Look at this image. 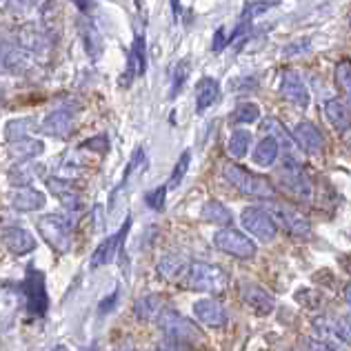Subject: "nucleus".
<instances>
[{
    "label": "nucleus",
    "mask_w": 351,
    "mask_h": 351,
    "mask_svg": "<svg viewBox=\"0 0 351 351\" xmlns=\"http://www.w3.org/2000/svg\"><path fill=\"white\" fill-rule=\"evenodd\" d=\"M223 176L234 189L243 193V196L258 198V200H274L276 198V187L271 184V180H267L265 176H258L254 171L240 167L236 162H227L223 167Z\"/></svg>",
    "instance_id": "1"
},
{
    "label": "nucleus",
    "mask_w": 351,
    "mask_h": 351,
    "mask_svg": "<svg viewBox=\"0 0 351 351\" xmlns=\"http://www.w3.org/2000/svg\"><path fill=\"white\" fill-rule=\"evenodd\" d=\"M227 274L220 269L218 265L209 263H189L187 271H184V287L191 291L209 293V291H223L227 287Z\"/></svg>",
    "instance_id": "2"
},
{
    "label": "nucleus",
    "mask_w": 351,
    "mask_h": 351,
    "mask_svg": "<svg viewBox=\"0 0 351 351\" xmlns=\"http://www.w3.org/2000/svg\"><path fill=\"white\" fill-rule=\"evenodd\" d=\"M71 229H73V218H67V216L47 214L38 220V232L43 240L58 254H67L71 249V243H73Z\"/></svg>",
    "instance_id": "3"
},
{
    "label": "nucleus",
    "mask_w": 351,
    "mask_h": 351,
    "mask_svg": "<svg viewBox=\"0 0 351 351\" xmlns=\"http://www.w3.org/2000/svg\"><path fill=\"white\" fill-rule=\"evenodd\" d=\"M158 327L162 331V336L167 340H171V343H176V345L189 347V345L198 343V340H200V329L193 325L191 320L180 316L178 311L165 309L162 316L158 318Z\"/></svg>",
    "instance_id": "4"
},
{
    "label": "nucleus",
    "mask_w": 351,
    "mask_h": 351,
    "mask_svg": "<svg viewBox=\"0 0 351 351\" xmlns=\"http://www.w3.org/2000/svg\"><path fill=\"white\" fill-rule=\"evenodd\" d=\"M240 225H243V229L249 236H254L256 240H261V243H271V240H276V236H278V223H276L269 211H265L261 207L243 209Z\"/></svg>",
    "instance_id": "5"
},
{
    "label": "nucleus",
    "mask_w": 351,
    "mask_h": 351,
    "mask_svg": "<svg viewBox=\"0 0 351 351\" xmlns=\"http://www.w3.org/2000/svg\"><path fill=\"white\" fill-rule=\"evenodd\" d=\"M214 247L220 249L223 254L238 258V261H249V258H254L258 252L252 238L245 236L243 232H238V229H232V227L218 229L214 234Z\"/></svg>",
    "instance_id": "6"
},
{
    "label": "nucleus",
    "mask_w": 351,
    "mask_h": 351,
    "mask_svg": "<svg viewBox=\"0 0 351 351\" xmlns=\"http://www.w3.org/2000/svg\"><path fill=\"white\" fill-rule=\"evenodd\" d=\"M23 293H25V304L27 311L32 316H45L49 307V298H47V287H45V274L36 271V269H27L25 282H23Z\"/></svg>",
    "instance_id": "7"
},
{
    "label": "nucleus",
    "mask_w": 351,
    "mask_h": 351,
    "mask_svg": "<svg viewBox=\"0 0 351 351\" xmlns=\"http://www.w3.org/2000/svg\"><path fill=\"white\" fill-rule=\"evenodd\" d=\"M269 214L285 232L295 238H307L311 234V223L307 220V216H302L298 209L287 205V202H271Z\"/></svg>",
    "instance_id": "8"
},
{
    "label": "nucleus",
    "mask_w": 351,
    "mask_h": 351,
    "mask_svg": "<svg viewBox=\"0 0 351 351\" xmlns=\"http://www.w3.org/2000/svg\"><path fill=\"white\" fill-rule=\"evenodd\" d=\"M280 184L285 187V191L291 193L293 198L311 200V193H313L311 180H309V176L304 173V169L293 158L285 160L282 169H280Z\"/></svg>",
    "instance_id": "9"
},
{
    "label": "nucleus",
    "mask_w": 351,
    "mask_h": 351,
    "mask_svg": "<svg viewBox=\"0 0 351 351\" xmlns=\"http://www.w3.org/2000/svg\"><path fill=\"white\" fill-rule=\"evenodd\" d=\"M280 94L295 109H307L309 103H311L307 85H304V80L300 78V73L293 71V69H287V71L282 73V78H280Z\"/></svg>",
    "instance_id": "10"
},
{
    "label": "nucleus",
    "mask_w": 351,
    "mask_h": 351,
    "mask_svg": "<svg viewBox=\"0 0 351 351\" xmlns=\"http://www.w3.org/2000/svg\"><path fill=\"white\" fill-rule=\"evenodd\" d=\"M129 227H132V216L125 220L123 227H120L114 236L105 238L103 243L96 247V252H94V256H91V263H89L91 269H98V267H105V265H109V263L114 261L116 254H118V249L123 247V243H125V236L129 232Z\"/></svg>",
    "instance_id": "11"
},
{
    "label": "nucleus",
    "mask_w": 351,
    "mask_h": 351,
    "mask_svg": "<svg viewBox=\"0 0 351 351\" xmlns=\"http://www.w3.org/2000/svg\"><path fill=\"white\" fill-rule=\"evenodd\" d=\"M193 316L200 322V325L211 327V329H220L227 325L229 313L225 309L223 302H218L214 298H200L193 302Z\"/></svg>",
    "instance_id": "12"
},
{
    "label": "nucleus",
    "mask_w": 351,
    "mask_h": 351,
    "mask_svg": "<svg viewBox=\"0 0 351 351\" xmlns=\"http://www.w3.org/2000/svg\"><path fill=\"white\" fill-rule=\"evenodd\" d=\"M76 123V109L71 107H58L40 123V132L51 138H67Z\"/></svg>",
    "instance_id": "13"
},
{
    "label": "nucleus",
    "mask_w": 351,
    "mask_h": 351,
    "mask_svg": "<svg viewBox=\"0 0 351 351\" xmlns=\"http://www.w3.org/2000/svg\"><path fill=\"white\" fill-rule=\"evenodd\" d=\"M240 293H243V300L247 302V307L254 309V313H258V316H269L276 307L274 295L265 287H261L258 282H245L243 287H240Z\"/></svg>",
    "instance_id": "14"
},
{
    "label": "nucleus",
    "mask_w": 351,
    "mask_h": 351,
    "mask_svg": "<svg viewBox=\"0 0 351 351\" xmlns=\"http://www.w3.org/2000/svg\"><path fill=\"white\" fill-rule=\"evenodd\" d=\"M293 141L300 147L304 154L309 156H318L325 149V136L320 134V129L313 123H298L293 127Z\"/></svg>",
    "instance_id": "15"
},
{
    "label": "nucleus",
    "mask_w": 351,
    "mask_h": 351,
    "mask_svg": "<svg viewBox=\"0 0 351 351\" xmlns=\"http://www.w3.org/2000/svg\"><path fill=\"white\" fill-rule=\"evenodd\" d=\"M3 245L16 256H25L36 249L34 236L23 227H5L3 229Z\"/></svg>",
    "instance_id": "16"
},
{
    "label": "nucleus",
    "mask_w": 351,
    "mask_h": 351,
    "mask_svg": "<svg viewBox=\"0 0 351 351\" xmlns=\"http://www.w3.org/2000/svg\"><path fill=\"white\" fill-rule=\"evenodd\" d=\"M9 202H12V207L18 209V211H38L45 207V193L34 189V187H18L9 193Z\"/></svg>",
    "instance_id": "17"
},
{
    "label": "nucleus",
    "mask_w": 351,
    "mask_h": 351,
    "mask_svg": "<svg viewBox=\"0 0 351 351\" xmlns=\"http://www.w3.org/2000/svg\"><path fill=\"white\" fill-rule=\"evenodd\" d=\"M162 311H165V298L158 293H145L134 304L136 318L143 320V322H152V320L158 322V318L162 316Z\"/></svg>",
    "instance_id": "18"
},
{
    "label": "nucleus",
    "mask_w": 351,
    "mask_h": 351,
    "mask_svg": "<svg viewBox=\"0 0 351 351\" xmlns=\"http://www.w3.org/2000/svg\"><path fill=\"white\" fill-rule=\"evenodd\" d=\"M322 112H325L329 125L336 129V132H347L351 127V109L345 100L340 98H329L325 105H322Z\"/></svg>",
    "instance_id": "19"
},
{
    "label": "nucleus",
    "mask_w": 351,
    "mask_h": 351,
    "mask_svg": "<svg viewBox=\"0 0 351 351\" xmlns=\"http://www.w3.org/2000/svg\"><path fill=\"white\" fill-rule=\"evenodd\" d=\"M313 334H316L318 340H322V343L331 345L334 349H343L347 345V340L343 336V331H340V325L338 322H331L329 318H316L313 320Z\"/></svg>",
    "instance_id": "20"
},
{
    "label": "nucleus",
    "mask_w": 351,
    "mask_h": 351,
    "mask_svg": "<svg viewBox=\"0 0 351 351\" xmlns=\"http://www.w3.org/2000/svg\"><path fill=\"white\" fill-rule=\"evenodd\" d=\"M43 149H45V145L40 141H36V138H21V141L9 143L7 154H9V158H12L18 165V162L34 160L36 156L43 154Z\"/></svg>",
    "instance_id": "21"
},
{
    "label": "nucleus",
    "mask_w": 351,
    "mask_h": 351,
    "mask_svg": "<svg viewBox=\"0 0 351 351\" xmlns=\"http://www.w3.org/2000/svg\"><path fill=\"white\" fill-rule=\"evenodd\" d=\"M280 158V141L276 136H265L254 149V162L258 167H274Z\"/></svg>",
    "instance_id": "22"
},
{
    "label": "nucleus",
    "mask_w": 351,
    "mask_h": 351,
    "mask_svg": "<svg viewBox=\"0 0 351 351\" xmlns=\"http://www.w3.org/2000/svg\"><path fill=\"white\" fill-rule=\"evenodd\" d=\"M218 96H220L218 80H214L211 76L200 78L198 85H196V112L198 114L207 112V109L218 100Z\"/></svg>",
    "instance_id": "23"
},
{
    "label": "nucleus",
    "mask_w": 351,
    "mask_h": 351,
    "mask_svg": "<svg viewBox=\"0 0 351 351\" xmlns=\"http://www.w3.org/2000/svg\"><path fill=\"white\" fill-rule=\"evenodd\" d=\"M200 218L209 225L229 227L234 220V214L220 200H209V202H205V207L200 209Z\"/></svg>",
    "instance_id": "24"
},
{
    "label": "nucleus",
    "mask_w": 351,
    "mask_h": 351,
    "mask_svg": "<svg viewBox=\"0 0 351 351\" xmlns=\"http://www.w3.org/2000/svg\"><path fill=\"white\" fill-rule=\"evenodd\" d=\"M189 265H184L182 256L178 254H165L158 265H156V271H158V276L162 280H173L178 278V276H182L184 271H187Z\"/></svg>",
    "instance_id": "25"
},
{
    "label": "nucleus",
    "mask_w": 351,
    "mask_h": 351,
    "mask_svg": "<svg viewBox=\"0 0 351 351\" xmlns=\"http://www.w3.org/2000/svg\"><path fill=\"white\" fill-rule=\"evenodd\" d=\"M43 167H38V165H32V162H18L16 167L9 169L7 178L9 182L14 184V187H29V182L36 178V176L40 173Z\"/></svg>",
    "instance_id": "26"
},
{
    "label": "nucleus",
    "mask_w": 351,
    "mask_h": 351,
    "mask_svg": "<svg viewBox=\"0 0 351 351\" xmlns=\"http://www.w3.org/2000/svg\"><path fill=\"white\" fill-rule=\"evenodd\" d=\"M129 71L134 76H143L147 71V49H145V38L136 36L132 49H129Z\"/></svg>",
    "instance_id": "27"
},
{
    "label": "nucleus",
    "mask_w": 351,
    "mask_h": 351,
    "mask_svg": "<svg viewBox=\"0 0 351 351\" xmlns=\"http://www.w3.org/2000/svg\"><path fill=\"white\" fill-rule=\"evenodd\" d=\"M36 129V120L34 118H16L9 120L5 125V138L7 143L21 141V138H29V134Z\"/></svg>",
    "instance_id": "28"
},
{
    "label": "nucleus",
    "mask_w": 351,
    "mask_h": 351,
    "mask_svg": "<svg viewBox=\"0 0 351 351\" xmlns=\"http://www.w3.org/2000/svg\"><path fill=\"white\" fill-rule=\"evenodd\" d=\"M249 145H252V134L245 132V129H236L227 141V154L232 156L234 160H240L247 156Z\"/></svg>",
    "instance_id": "29"
},
{
    "label": "nucleus",
    "mask_w": 351,
    "mask_h": 351,
    "mask_svg": "<svg viewBox=\"0 0 351 351\" xmlns=\"http://www.w3.org/2000/svg\"><path fill=\"white\" fill-rule=\"evenodd\" d=\"M80 36H82V43H85V49L91 58H98L100 51H103V40H100V34L98 29L91 23H82L80 25Z\"/></svg>",
    "instance_id": "30"
},
{
    "label": "nucleus",
    "mask_w": 351,
    "mask_h": 351,
    "mask_svg": "<svg viewBox=\"0 0 351 351\" xmlns=\"http://www.w3.org/2000/svg\"><path fill=\"white\" fill-rule=\"evenodd\" d=\"M229 120L236 125H252L256 120H261V107L256 103H240L229 116Z\"/></svg>",
    "instance_id": "31"
},
{
    "label": "nucleus",
    "mask_w": 351,
    "mask_h": 351,
    "mask_svg": "<svg viewBox=\"0 0 351 351\" xmlns=\"http://www.w3.org/2000/svg\"><path fill=\"white\" fill-rule=\"evenodd\" d=\"M27 64H29V60H27V53L21 51V49H14V47H5L3 45V67L7 71H23L27 69Z\"/></svg>",
    "instance_id": "32"
},
{
    "label": "nucleus",
    "mask_w": 351,
    "mask_h": 351,
    "mask_svg": "<svg viewBox=\"0 0 351 351\" xmlns=\"http://www.w3.org/2000/svg\"><path fill=\"white\" fill-rule=\"evenodd\" d=\"M278 3L276 0H254V3H247L245 9H243V14H240V21H254V18L258 16H263L265 12H269L271 7H276Z\"/></svg>",
    "instance_id": "33"
},
{
    "label": "nucleus",
    "mask_w": 351,
    "mask_h": 351,
    "mask_svg": "<svg viewBox=\"0 0 351 351\" xmlns=\"http://www.w3.org/2000/svg\"><path fill=\"white\" fill-rule=\"evenodd\" d=\"M187 78H189V62H178L173 67L171 73V91H169V98H176L182 91V87L187 85Z\"/></svg>",
    "instance_id": "34"
},
{
    "label": "nucleus",
    "mask_w": 351,
    "mask_h": 351,
    "mask_svg": "<svg viewBox=\"0 0 351 351\" xmlns=\"http://www.w3.org/2000/svg\"><path fill=\"white\" fill-rule=\"evenodd\" d=\"M336 85L351 100V60L338 62V67H336Z\"/></svg>",
    "instance_id": "35"
},
{
    "label": "nucleus",
    "mask_w": 351,
    "mask_h": 351,
    "mask_svg": "<svg viewBox=\"0 0 351 351\" xmlns=\"http://www.w3.org/2000/svg\"><path fill=\"white\" fill-rule=\"evenodd\" d=\"M189 162H191V154L189 152H184L178 162H176V167L171 171V178H169V189H176L178 184L182 182V178L187 176V169H189Z\"/></svg>",
    "instance_id": "36"
},
{
    "label": "nucleus",
    "mask_w": 351,
    "mask_h": 351,
    "mask_svg": "<svg viewBox=\"0 0 351 351\" xmlns=\"http://www.w3.org/2000/svg\"><path fill=\"white\" fill-rule=\"evenodd\" d=\"M167 189H169V184H158L156 189H152V191H147V193H145V202H147V205H149L154 211L165 209V200H167Z\"/></svg>",
    "instance_id": "37"
},
{
    "label": "nucleus",
    "mask_w": 351,
    "mask_h": 351,
    "mask_svg": "<svg viewBox=\"0 0 351 351\" xmlns=\"http://www.w3.org/2000/svg\"><path fill=\"white\" fill-rule=\"evenodd\" d=\"M304 351H338V349H334L327 343H322V340H318V338H307L304 340Z\"/></svg>",
    "instance_id": "38"
},
{
    "label": "nucleus",
    "mask_w": 351,
    "mask_h": 351,
    "mask_svg": "<svg viewBox=\"0 0 351 351\" xmlns=\"http://www.w3.org/2000/svg\"><path fill=\"white\" fill-rule=\"evenodd\" d=\"M82 147H91V149H98L100 154H105L109 149L107 145V136H98V138H91V141L82 143Z\"/></svg>",
    "instance_id": "39"
},
{
    "label": "nucleus",
    "mask_w": 351,
    "mask_h": 351,
    "mask_svg": "<svg viewBox=\"0 0 351 351\" xmlns=\"http://www.w3.org/2000/svg\"><path fill=\"white\" fill-rule=\"evenodd\" d=\"M229 43H232V38H227V36H225V29L220 27V29L216 32V38H214V45H211V49H214V51H223Z\"/></svg>",
    "instance_id": "40"
},
{
    "label": "nucleus",
    "mask_w": 351,
    "mask_h": 351,
    "mask_svg": "<svg viewBox=\"0 0 351 351\" xmlns=\"http://www.w3.org/2000/svg\"><path fill=\"white\" fill-rule=\"evenodd\" d=\"M338 325H340V331H343V336L347 340V345H351V313H349V316H345V318H340Z\"/></svg>",
    "instance_id": "41"
},
{
    "label": "nucleus",
    "mask_w": 351,
    "mask_h": 351,
    "mask_svg": "<svg viewBox=\"0 0 351 351\" xmlns=\"http://www.w3.org/2000/svg\"><path fill=\"white\" fill-rule=\"evenodd\" d=\"M116 300H118V291H114L112 295H107V298L98 304V311H100V313H107L109 307H114V304H116Z\"/></svg>",
    "instance_id": "42"
},
{
    "label": "nucleus",
    "mask_w": 351,
    "mask_h": 351,
    "mask_svg": "<svg viewBox=\"0 0 351 351\" xmlns=\"http://www.w3.org/2000/svg\"><path fill=\"white\" fill-rule=\"evenodd\" d=\"M156 351H187L182 345H176L171 343V340H167V343H160L158 347H156Z\"/></svg>",
    "instance_id": "43"
},
{
    "label": "nucleus",
    "mask_w": 351,
    "mask_h": 351,
    "mask_svg": "<svg viewBox=\"0 0 351 351\" xmlns=\"http://www.w3.org/2000/svg\"><path fill=\"white\" fill-rule=\"evenodd\" d=\"M73 5H76L78 9H80V12H89V9H91V5H94V0H73Z\"/></svg>",
    "instance_id": "44"
},
{
    "label": "nucleus",
    "mask_w": 351,
    "mask_h": 351,
    "mask_svg": "<svg viewBox=\"0 0 351 351\" xmlns=\"http://www.w3.org/2000/svg\"><path fill=\"white\" fill-rule=\"evenodd\" d=\"M345 300H347V304L351 307V285H347V289H345Z\"/></svg>",
    "instance_id": "45"
},
{
    "label": "nucleus",
    "mask_w": 351,
    "mask_h": 351,
    "mask_svg": "<svg viewBox=\"0 0 351 351\" xmlns=\"http://www.w3.org/2000/svg\"><path fill=\"white\" fill-rule=\"evenodd\" d=\"M178 3H180V0H171V7H173V12H178Z\"/></svg>",
    "instance_id": "46"
},
{
    "label": "nucleus",
    "mask_w": 351,
    "mask_h": 351,
    "mask_svg": "<svg viewBox=\"0 0 351 351\" xmlns=\"http://www.w3.org/2000/svg\"><path fill=\"white\" fill-rule=\"evenodd\" d=\"M51 351H69L67 347H62V345H58V347H53Z\"/></svg>",
    "instance_id": "47"
},
{
    "label": "nucleus",
    "mask_w": 351,
    "mask_h": 351,
    "mask_svg": "<svg viewBox=\"0 0 351 351\" xmlns=\"http://www.w3.org/2000/svg\"><path fill=\"white\" fill-rule=\"evenodd\" d=\"M123 351H134V349H123Z\"/></svg>",
    "instance_id": "48"
}]
</instances>
